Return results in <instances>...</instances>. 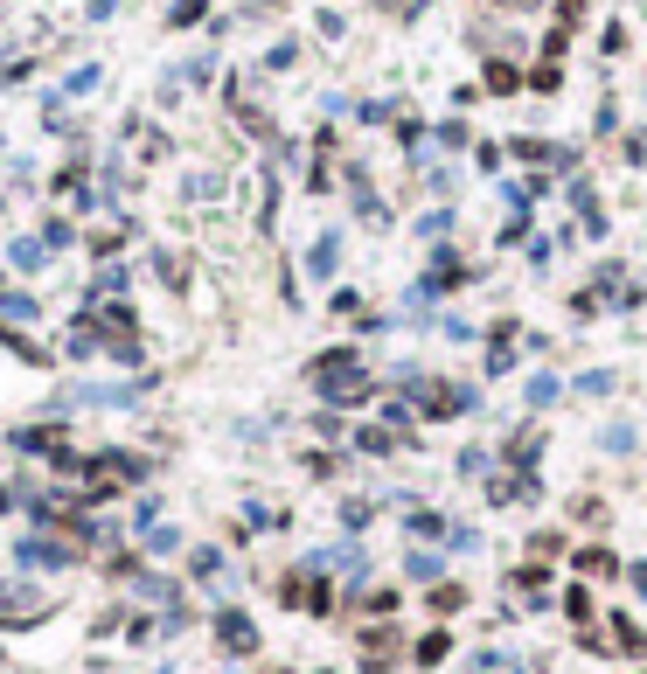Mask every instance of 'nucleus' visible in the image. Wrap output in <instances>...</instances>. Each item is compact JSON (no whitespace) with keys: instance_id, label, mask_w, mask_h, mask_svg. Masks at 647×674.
I'll list each match as a JSON object with an SVG mask.
<instances>
[{"instance_id":"3","label":"nucleus","mask_w":647,"mask_h":674,"mask_svg":"<svg viewBox=\"0 0 647 674\" xmlns=\"http://www.w3.org/2000/svg\"><path fill=\"white\" fill-rule=\"evenodd\" d=\"M14 556H21V563H35V570H42V563H56V570H63V563H70V549H56V542H21V549H14Z\"/></svg>"},{"instance_id":"1","label":"nucleus","mask_w":647,"mask_h":674,"mask_svg":"<svg viewBox=\"0 0 647 674\" xmlns=\"http://www.w3.org/2000/svg\"><path fill=\"white\" fill-rule=\"evenodd\" d=\"M0 619L35 626V619H42V591H35V584H0Z\"/></svg>"},{"instance_id":"4","label":"nucleus","mask_w":647,"mask_h":674,"mask_svg":"<svg viewBox=\"0 0 647 674\" xmlns=\"http://www.w3.org/2000/svg\"><path fill=\"white\" fill-rule=\"evenodd\" d=\"M0 313H7V320H35V306H28L21 292H7V299H0Z\"/></svg>"},{"instance_id":"2","label":"nucleus","mask_w":647,"mask_h":674,"mask_svg":"<svg viewBox=\"0 0 647 674\" xmlns=\"http://www.w3.org/2000/svg\"><path fill=\"white\" fill-rule=\"evenodd\" d=\"M223 647H230V654H251V647H258V633H251V619H237V612H223Z\"/></svg>"}]
</instances>
